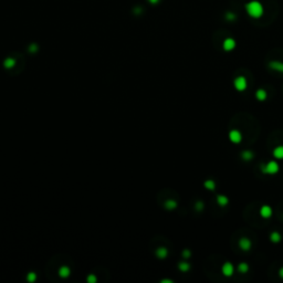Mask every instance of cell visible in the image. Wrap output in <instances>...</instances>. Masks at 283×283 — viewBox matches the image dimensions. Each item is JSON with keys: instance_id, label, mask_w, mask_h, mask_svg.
Wrapping results in <instances>:
<instances>
[{"instance_id": "7c38bea8", "label": "cell", "mask_w": 283, "mask_h": 283, "mask_svg": "<svg viewBox=\"0 0 283 283\" xmlns=\"http://www.w3.org/2000/svg\"><path fill=\"white\" fill-rule=\"evenodd\" d=\"M217 204L220 207H226L229 204V198L225 195H218L217 196Z\"/></svg>"}, {"instance_id": "cb8c5ba5", "label": "cell", "mask_w": 283, "mask_h": 283, "mask_svg": "<svg viewBox=\"0 0 283 283\" xmlns=\"http://www.w3.org/2000/svg\"><path fill=\"white\" fill-rule=\"evenodd\" d=\"M195 208H196L198 211H201V210L204 209L205 208V205H204V202L202 201H198L196 205H195Z\"/></svg>"}, {"instance_id": "484cf974", "label": "cell", "mask_w": 283, "mask_h": 283, "mask_svg": "<svg viewBox=\"0 0 283 283\" xmlns=\"http://www.w3.org/2000/svg\"><path fill=\"white\" fill-rule=\"evenodd\" d=\"M191 256V252L190 250H188V249H185L183 251V257L185 258V259H188V258H190Z\"/></svg>"}, {"instance_id": "7a4b0ae2", "label": "cell", "mask_w": 283, "mask_h": 283, "mask_svg": "<svg viewBox=\"0 0 283 283\" xmlns=\"http://www.w3.org/2000/svg\"><path fill=\"white\" fill-rule=\"evenodd\" d=\"M279 169H280V166L275 160H270L265 165H261V170L263 174L274 175L279 172Z\"/></svg>"}, {"instance_id": "ffe728a7", "label": "cell", "mask_w": 283, "mask_h": 283, "mask_svg": "<svg viewBox=\"0 0 283 283\" xmlns=\"http://www.w3.org/2000/svg\"><path fill=\"white\" fill-rule=\"evenodd\" d=\"M176 207H177V202L175 200H173V199H169V200H167L166 202H165V208L168 210L175 209Z\"/></svg>"}, {"instance_id": "d4e9b609", "label": "cell", "mask_w": 283, "mask_h": 283, "mask_svg": "<svg viewBox=\"0 0 283 283\" xmlns=\"http://www.w3.org/2000/svg\"><path fill=\"white\" fill-rule=\"evenodd\" d=\"M87 282L89 283H95L96 282V277L94 274H90L87 277Z\"/></svg>"}, {"instance_id": "f1b7e54d", "label": "cell", "mask_w": 283, "mask_h": 283, "mask_svg": "<svg viewBox=\"0 0 283 283\" xmlns=\"http://www.w3.org/2000/svg\"><path fill=\"white\" fill-rule=\"evenodd\" d=\"M159 0H149V2L151 3H153V5H156L157 2H158Z\"/></svg>"}, {"instance_id": "ba28073f", "label": "cell", "mask_w": 283, "mask_h": 283, "mask_svg": "<svg viewBox=\"0 0 283 283\" xmlns=\"http://www.w3.org/2000/svg\"><path fill=\"white\" fill-rule=\"evenodd\" d=\"M260 216H261L262 218H264V219L270 218L271 216H272V208H271L270 206H268V205L262 206L261 209H260Z\"/></svg>"}, {"instance_id": "5bb4252c", "label": "cell", "mask_w": 283, "mask_h": 283, "mask_svg": "<svg viewBox=\"0 0 283 283\" xmlns=\"http://www.w3.org/2000/svg\"><path fill=\"white\" fill-rule=\"evenodd\" d=\"M273 156L277 159H283V146H277L273 149Z\"/></svg>"}, {"instance_id": "e0dca14e", "label": "cell", "mask_w": 283, "mask_h": 283, "mask_svg": "<svg viewBox=\"0 0 283 283\" xmlns=\"http://www.w3.org/2000/svg\"><path fill=\"white\" fill-rule=\"evenodd\" d=\"M3 65L7 69H11V68H13V66L16 65V60L13 58H7L5 60V62H3Z\"/></svg>"}, {"instance_id": "44dd1931", "label": "cell", "mask_w": 283, "mask_h": 283, "mask_svg": "<svg viewBox=\"0 0 283 283\" xmlns=\"http://www.w3.org/2000/svg\"><path fill=\"white\" fill-rule=\"evenodd\" d=\"M178 269L180 271H183V272H187L190 269V264L188 262H180L179 264H178Z\"/></svg>"}, {"instance_id": "7402d4cb", "label": "cell", "mask_w": 283, "mask_h": 283, "mask_svg": "<svg viewBox=\"0 0 283 283\" xmlns=\"http://www.w3.org/2000/svg\"><path fill=\"white\" fill-rule=\"evenodd\" d=\"M235 18H237V16H235L233 12H231V11L230 12L228 11V12L226 13V19H227L228 21H233V20H235Z\"/></svg>"}, {"instance_id": "2e32d148", "label": "cell", "mask_w": 283, "mask_h": 283, "mask_svg": "<svg viewBox=\"0 0 283 283\" xmlns=\"http://www.w3.org/2000/svg\"><path fill=\"white\" fill-rule=\"evenodd\" d=\"M281 239H282V237H281L280 232H278V231H273V232L270 235V241L271 242H273V243H278V242H280Z\"/></svg>"}, {"instance_id": "277c9868", "label": "cell", "mask_w": 283, "mask_h": 283, "mask_svg": "<svg viewBox=\"0 0 283 283\" xmlns=\"http://www.w3.org/2000/svg\"><path fill=\"white\" fill-rule=\"evenodd\" d=\"M229 139L233 144H239L242 140V134L239 130H231L229 132Z\"/></svg>"}, {"instance_id": "ac0fdd59", "label": "cell", "mask_w": 283, "mask_h": 283, "mask_svg": "<svg viewBox=\"0 0 283 283\" xmlns=\"http://www.w3.org/2000/svg\"><path fill=\"white\" fill-rule=\"evenodd\" d=\"M204 187L206 188V189H208V190H214V188H216V183H214L212 179H208L204 183Z\"/></svg>"}, {"instance_id": "4316f807", "label": "cell", "mask_w": 283, "mask_h": 283, "mask_svg": "<svg viewBox=\"0 0 283 283\" xmlns=\"http://www.w3.org/2000/svg\"><path fill=\"white\" fill-rule=\"evenodd\" d=\"M37 50H38V45L35 44V43H32V44L29 47V51H30V52L35 53V52H37Z\"/></svg>"}, {"instance_id": "9c48e42d", "label": "cell", "mask_w": 283, "mask_h": 283, "mask_svg": "<svg viewBox=\"0 0 283 283\" xmlns=\"http://www.w3.org/2000/svg\"><path fill=\"white\" fill-rule=\"evenodd\" d=\"M269 68L279 73H283V62L280 61H270L269 62Z\"/></svg>"}, {"instance_id": "6da1fadb", "label": "cell", "mask_w": 283, "mask_h": 283, "mask_svg": "<svg viewBox=\"0 0 283 283\" xmlns=\"http://www.w3.org/2000/svg\"><path fill=\"white\" fill-rule=\"evenodd\" d=\"M246 11L249 17L253 19H259L263 16L264 13V8L260 1L258 0H252L246 3Z\"/></svg>"}, {"instance_id": "9a60e30c", "label": "cell", "mask_w": 283, "mask_h": 283, "mask_svg": "<svg viewBox=\"0 0 283 283\" xmlns=\"http://www.w3.org/2000/svg\"><path fill=\"white\" fill-rule=\"evenodd\" d=\"M70 273H71V271H70V269L66 265H62L60 269H59V275L61 277V278H68L70 275Z\"/></svg>"}, {"instance_id": "83f0119b", "label": "cell", "mask_w": 283, "mask_h": 283, "mask_svg": "<svg viewBox=\"0 0 283 283\" xmlns=\"http://www.w3.org/2000/svg\"><path fill=\"white\" fill-rule=\"evenodd\" d=\"M279 277H280L281 279H283V267L279 270Z\"/></svg>"}, {"instance_id": "603a6c76", "label": "cell", "mask_w": 283, "mask_h": 283, "mask_svg": "<svg viewBox=\"0 0 283 283\" xmlns=\"http://www.w3.org/2000/svg\"><path fill=\"white\" fill-rule=\"evenodd\" d=\"M27 279H28L29 282H35V281L37 280V274H35V272H30V273H28Z\"/></svg>"}, {"instance_id": "8992f818", "label": "cell", "mask_w": 283, "mask_h": 283, "mask_svg": "<svg viewBox=\"0 0 283 283\" xmlns=\"http://www.w3.org/2000/svg\"><path fill=\"white\" fill-rule=\"evenodd\" d=\"M252 247V242L250 239L246 238V237H242V238L239 240V248L242 250V251H249Z\"/></svg>"}, {"instance_id": "3957f363", "label": "cell", "mask_w": 283, "mask_h": 283, "mask_svg": "<svg viewBox=\"0 0 283 283\" xmlns=\"http://www.w3.org/2000/svg\"><path fill=\"white\" fill-rule=\"evenodd\" d=\"M233 85H235V90L239 91V92H243L246 91L247 86H248V82H247V79L242 75L240 77H237L233 81Z\"/></svg>"}, {"instance_id": "f546056e", "label": "cell", "mask_w": 283, "mask_h": 283, "mask_svg": "<svg viewBox=\"0 0 283 283\" xmlns=\"http://www.w3.org/2000/svg\"><path fill=\"white\" fill-rule=\"evenodd\" d=\"M161 283H173V281L172 280H163Z\"/></svg>"}, {"instance_id": "30bf717a", "label": "cell", "mask_w": 283, "mask_h": 283, "mask_svg": "<svg viewBox=\"0 0 283 283\" xmlns=\"http://www.w3.org/2000/svg\"><path fill=\"white\" fill-rule=\"evenodd\" d=\"M256 98H257L258 101H261V102H263V101H265L268 98V93L265 90H263V89H259V90L256 92Z\"/></svg>"}, {"instance_id": "5b68a950", "label": "cell", "mask_w": 283, "mask_h": 283, "mask_svg": "<svg viewBox=\"0 0 283 283\" xmlns=\"http://www.w3.org/2000/svg\"><path fill=\"white\" fill-rule=\"evenodd\" d=\"M221 272L225 277H232L235 272V267L231 262H225L221 267Z\"/></svg>"}, {"instance_id": "52a82bcc", "label": "cell", "mask_w": 283, "mask_h": 283, "mask_svg": "<svg viewBox=\"0 0 283 283\" xmlns=\"http://www.w3.org/2000/svg\"><path fill=\"white\" fill-rule=\"evenodd\" d=\"M235 39H232V38H227V39H225V41H223V43H222V48H223V50L225 51H232L233 49L235 48Z\"/></svg>"}, {"instance_id": "d6986e66", "label": "cell", "mask_w": 283, "mask_h": 283, "mask_svg": "<svg viewBox=\"0 0 283 283\" xmlns=\"http://www.w3.org/2000/svg\"><path fill=\"white\" fill-rule=\"evenodd\" d=\"M238 271L241 273H247L249 271V264L247 262H240L238 264Z\"/></svg>"}, {"instance_id": "8fae6325", "label": "cell", "mask_w": 283, "mask_h": 283, "mask_svg": "<svg viewBox=\"0 0 283 283\" xmlns=\"http://www.w3.org/2000/svg\"><path fill=\"white\" fill-rule=\"evenodd\" d=\"M253 156L254 154L252 151H250V149H247V151H243L242 153H241V158L243 159L244 161H250L253 159Z\"/></svg>"}, {"instance_id": "4fadbf2b", "label": "cell", "mask_w": 283, "mask_h": 283, "mask_svg": "<svg viewBox=\"0 0 283 283\" xmlns=\"http://www.w3.org/2000/svg\"><path fill=\"white\" fill-rule=\"evenodd\" d=\"M156 256L159 259H165L168 256V250L166 248H164V247H159L156 250Z\"/></svg>"}]
</instances>
